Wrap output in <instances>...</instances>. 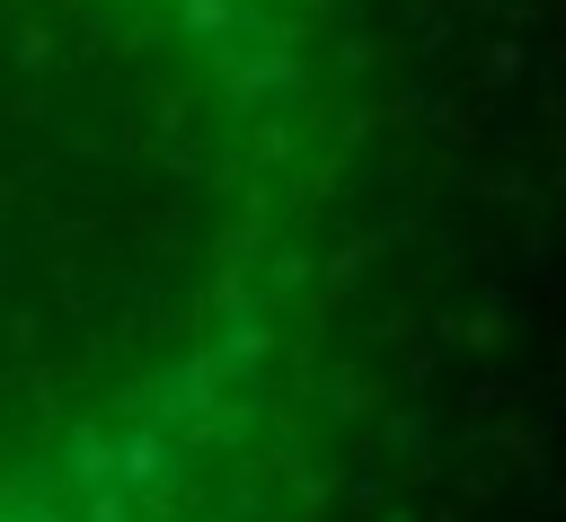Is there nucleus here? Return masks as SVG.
Masks as SVG:
<instances>
[{
	"mask_svg": "<svg viewBox=\"0 0 566 522\" xmlns=\"http://www.w3.org/2000/svg\"><path fill=\"white\" fill-rule=\"evenodd\" d=\"M283 265V0H0V522H230Z\"/></svg>",
	"mask_w": 566,
	"mask_h": 522,
	"instance_id": "obj_1",
	"label": "nucleus"
}]
</instances>
